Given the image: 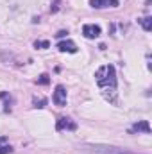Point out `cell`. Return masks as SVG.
<instances>
[{
    "label": "cell",
    "mask_w": 152,
    "mask_h": 154,
    "mask_svg": "<svg viewBox=\"0 0 152 154\" xmlns=\"http://www.w3.org/2000/svg\"><path fill=\"white\" fill-rule=\"evenodd\" d=\"M95 81H97L99 88L102 90L104 97L111 102H116V74H114L113 65L100 66L95 74Z\"/></svg>",
    "instance_id": "obj_1"
},
{
    "label": "cell",
    "mask_w": 152,
    "mask_h": 154,
    "mask_svg": "<svg viewBox=\"0 0 152 154\" xmlns=\"http://www.w3.org/2000/svg\"><path fill=\"white\" fill-rule=\"evenodd\" d=\"M81 149L82 151H91V152H95V154H136V152H132V151H129V149L113 147V145H100V143H95V145L86 143Z\"/></svg>",
    "instance_id": "obj_2"
},
{
    "label": "cell",
    "mask_w": 152,
    "mask_h": 154,
    "mask_svg": "<svg viewBox=\"0 0 152 154\" xmlns=\"http://www.w3.org/2000/svg\"><path fill=\"white\" fill-rule=\"evenodd\" d=\"M52 100H54V104L56 106H59V108H63V106H66V88L65 86H56V91H54V97H52Z\"/></svg>",
    "instance_id": "obj_3"
},
{
    "label": "cell",
    "mask_w": 152,
    "mask_h": 154,
    "mask_svg": "<svg viewBox=\"0 0 152 154\" xmlns=\"http://www.w3.org/2000/svg\"><path fill=\"white\" fill-rule=\"evenodd\" d=\"M82 34H84V38H88V39L99 38L100 36V27L95 25V23H86V25H82Z\"/></svg>",
    "instance_id": "obj_4"
},
{
    "label": "cell",
    "mask_w": 152,
    "mask_h": 154,
    "mask_svg": "<svg viewBox=\"0 0 152 154\" xmlns=\"http://www.w3.org/2000/svg\"><path fill=\"white\" fill-rule=\"evenodd\" d=\"M90 5L95 9H104V7H118V0H90Z\"/></svg>",
    "instance_id": "obj_5"
},
{
    "label": "cell",
    "mask_w": 152,
    "mask_h": 154,
    "mask_svg": "<svg viewBox=\"0 0 152 154\" xmlns=\"http://www.w3.org/2000/svg\"><path fill=\"white\" fill-rule=\"evenodd\" d=\"M57 48H59L61 52H70V54H75V52H77V45L72 41V39L59 41V43H57Z\"/></svg>",
    "instance_id": "obj_6"
},
{
    "label": "cell",
    "mask_w": 152,
    "mask_h": 154,
    "mask_svg": "<svg viewBox=\"0 0 152 154\" xmlns=\"http://www.w3.org/2000/svg\"><path fill=\"white\" fill-rule=\"evenodd\" d=\"M77 127L75 122H72L70 118H59V122H57V129L61 131V129H70V131H74Z\"/></svg>",
    "instance_id": "obj_7"
},
{
    "label": "cell",
    "mask_w": 152,
    "mask_h": 154,
    "mask_svg": "<svg viewBox=\"0 0 152 154\" xmlns=\"http://www.w3.org/2000/svg\"><path fill=\"white\" fill-rule=\"evenodd\" d=\"M132 131H143V133H150V125H149V122L147 120H141V122H138V124H134L132 125Z\"/></svg>",
    "instance_id": "obj_8"
},
{
    "label": "cell",
    "mask_w": 152,
    "mask_h": 154,
    "mask_svg": "<svg viewBox=\"0 0 152 154\" xmlns=\"http://www.w3.org/2000/svg\"><path fill=\"white\" fill-rule=\"evenodd\" d=\"M138 22H140V25L143 27V31H147V32H149V31H152V18H150V16H145V18H140Z\"/></svg>",
    "instance_id": "obj_9"
},
{
    "label": "cell",
    "mask_w": 152,
    "mask_h": 154,
    "mask_svg": "<svg viewBox=\"0 0 152 154\" xmlns=\"http://www.w3.org/2000/svg\"><path fill=\"white\" fill-rule=\"evenodd\" d=\"M45 104H47V99H43V97L34 99V108H45Z\"/></svg>",
    "instance_id": "obj_10"
},
{
    "label": "cell",
    "mask_w": 152,
    "mask_h": 154,
    "mask_svg": "<svg viewBox=\"0 0 152 154\" xmlns=\"http://www.w3.org/2000/svg\"><path fill=\"white\" fill-rule=\"evenodd\" d=\"M34 47H36V48H48V47H50V41H36Z\"/></svg>",
    "instance_id": "obj_11"
},
{
    "label": "cell",
    "mask_w": 152,
    "mask_h": 154,
    "mask_svg": "<svg viewBox=\"0 0 152 154\" xmlns=\"http://www.w3.org/2000/svg\"><path fill=\"white\" fill-rule=\"evenodd\" d=\"M48 75L47 74H43V75H39V79H38V84H48Z\"/></svg>",
    "instance_id": "obj_12"
},
{
    "label": "cell",
    "mask_w": 152,
    "mask_h": 154,
    "mask_svg": "<svg viewBox=\"0 0 152 154\" xmlns=\"http://www.w3.org/2000/svg\"><path fill=\"white\" fill-rule=\"evenodd\" d=\"M11 151H13V149H11L9 145H5V147H2V149H0V154H7V152H11Z\"/></svg>",
    "instance_id": "obj_13"
},
{
    "label": "cell",
    "mask_w": 152,
    "mask_h": 154,
    "mask_svg": "<svg viewBox=\"0 0 152 154\" xmlns=\"http://www.w3.org/2000/svg\"><path fill=\"white\" fill-rule=\"evenodd\" d=\"M59 4H61V0H56V2H54V7H52V13H56V11L59 9Z\"/></svg>",
    "instance_id": "obj_14"
},
{
    "label": "cell",
    "mask_w": 152,
    "mask_h": 154,
    "mask_svg": "<svg viewBox=\"0 0 152 154\" xmlns=\"http://www.w3.org/2000/svg\"><path fill=\"white\" fill-rule=\"evenodd\" d=\"M66 34H68V32H65V31H61V32H57L56 36H57V38H63V36H66Z\"/></svg>",
    "instance_id": "obj_15"
},
{
    "label": "cell",
    "mask_w": 152,
    "mask_h": 154,
    "mask_svg": "<svg viewBox=\"0 0 152 154\" xmlns=\"http://www.w3.org/2000/svg\"><path fill=\"white\" fill-rule=\"evenodd\" d=\"M4 142H5V138H0V145H2V143H4Z\"/></svg>",
    "instance_id": "obj_16"
}]
</instances>
